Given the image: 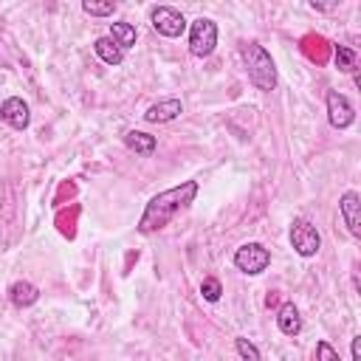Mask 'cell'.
<instances>
[{
	"instance_id": "1",
	"label": "cell",
	"mask_w": 361,
	"mask_h": 361,
	"mask_svg": "<svg viewBox=\"0 0 361 361\" xmlns=\"http://www.w3.org/2000/svg\"><path fill=\"white\" fill-rule=\"evenodd\" d=\"M197 197V180H183L166 192H158L147 206H144V214L138 220V231L141 234H155L161 231L164 226H169L183 209H189V203Z\"/></svg>"
},
{
	"instance_id": "2",
	"label": "cell",
	"mask_w": 361,
	"mask_h": 361,
	"mask_svg": "<svg viewBox=\"0 0 361 361\" xmlns=\"http://www.w3.org/2000/svg\"><path fill=\"white\" fill-rule=\"evenodd\" d=\"M240 54H243V65H245L248 82H251L257 90L271 93V90L276 87V79H279L271 54H268L259 42H245V45L240 48Z\"/></svg>"
},
{
	"instance_id": "3",
	"label": "cell",
	"mask_w": 361,
	"mask_h": 361,
	"mask_svg": "<svg viewBox=\"0 0 361 361\" xmlns=\"http://www.w3.org/2000/svg\"><path fill=\"white\" fill-rule=\"evenodd\" d=\"M214 45H217V25L209 17H197L189 25V51H192V56L206 59V56H212Z\"/></svg>"
},
{
	"instance_id": "4",
	"label": "cell",
	"mask_w": 361,
	"mask_h": 361,
	"mask_svg": "<svg viewBox=\"0 0 361 361\" xmlns=\"http://www.w3.org/2000/svg\"><path fill=\"white\" fill-rule=\"evenodd\" d=\"M234 265H237V271H243L248 276H257L271 265V251L262 243H243L234 251Z\"/></svg>"
},
{
	"instance_id": "5",
	"label": "cell",
	"mask_w": 361,
	"mask_h": 361,
	"mask_svg": "<svg viewBox=\"0 0 361 361\" xmlns=\"http://www.w3.org/2000/svg\"><path fill=\"white\" fill-rule=\"evenodd\" d=\"M290 245H293V251L299 257H313L322 248V234H319V228L310 220L296 217L290 223Z\"/></svg>"
},
{
	"instance_id": "6",
	"label": "cell",
	"mask_w": 361,
	"mask_h": 361,
	"mask_svg": "<svg viewBox=\"0 0 361 361\" xmlns=\"http://www.w3.org/2000/svg\"><path fill=\"white\" fill-rule=\"evenodd\" d=\"M149 20H152V28L161 37H169V39H175V37H180L186 31V17L172 6H155L149 11Z\"/></svg>"
},
{
	"instance_id": "7",
	"label": "cell",
	"mask_w": 361,
	"mask_h": 361,
	"mask_svg": "<svg viewBox=\"0 0 361 361\" xmlns=\"http://www.w3.org/2000/svg\"><path fill=\"white\" fill-rule=\"evenodd\" d=\"M327 121L336 130H347L355 121V110H353L350 99L338 90H327Z\"/></svg>"
},
{
	"instance_id": "8",
	"label": "cell",
	"mask_w": 361,
	"mask_h": 361,
	"mask_svg": "<svg viewBox=\"0 0 361 361\" xmlns=\"http://www.w3.org/2000/svg\"><path fill=\"white\" fill-rule=\"evenodd\" d=\"M0 118L11 127V130H25L31 124V110L28 104L20 99V96H8L3 104H0Z\"/></svg>"
},
{
	"instance_id": "9",
	"label": "cell",
	"mask_w": 361,
	"mask_h": 361,
	"mask_svg": "<svg viewBox=\"0 0 361 361\" xmlns=\"http://www.w3.org/2000/svg\"><path fill=\"white\" fill-rule=\"evenodd\" d=\"M338 209H341V217H344V226L350 228V234L361 237V197H358V192H353V189L344 192Z\"/></svg>"
},
{
	"instance_id": "10",
	"label": "cell",
	"mask_w": 361,
	"mask_h": 361,
	"mask_svg": "<svg viewBox=\"0 0 361 361\" xmlns=\"http://www.w3.org/2000/svg\"><path fill=\"white\" fill-rule=\"evenodd\" d=\"M180 113H183L180 99H161V102H155V104L147 107L144 121H149V124H166V121L178 118Z\"/></svg>"
},
{
	"instance_id": "11",
	"label": "cell",
	"mask_w": 361,
	"mask_h": 361,
	"mask_svg": "<svg viewBox=\"0 0 361 361\" xmlns=\"http://www.w3.org/2000/svg\"><path fill=\"white\" fill-rule=\"evenodd\" d=\"M8 299H11L14 307H31V305L39 299V290H37L34 282L17 279V282H11V288H8Z\"/></svg>"
},
{
	"instance_id": "12",
	"label": "cell",
	"mask_w": 361,
	"mask_h": 361,
	"mask_svg": "<svg viewBox=\"0 0 361 361\" xmlns=\"http://www.w3.org/2000/svg\"><path fill=\"white\" fill-rule=\"evenodd\" d=\"M276 327L285 333V336H299L302 333V316H299V307L293 302H285L276 313Z\"/></svg>"
},
{
	"instance_id": "13",
	"label": "cell",
	"mask_w": 361,
	"mask_h": 361,
	"mask_svg": "<svg viewBox=\"0 0 361 361\" xmlns=\"http://www.w3.org/2000/svg\"><path fill=\"white\" fill-rule=\"evenodd\" d=\"M93 51H96V56H99L102 62H107V65H121V62H124V51H121L110 37H99V39L93 42Z\"/></svg>"
},
{
	"instance_id": "14",
	"label": "cell",
	"mask_w": 361,
	"mask_h": 361,
	"mask_svg": "<svg viewBox=\"0 0 361 361\" xmlns=\"http://www.w3.org/2000/svg\"><path fill=\"white\" fill-rule=\"evenodd\" d=\"M121 51H127V48H133L135 45V37H138V31H135V25L133 23H110V34H107Z\"/></svg>"
},
{
	"instance_id": "15",
	"label": "cell",
	"mask_w": 361,
	"mask_h": 361,
	"mask_svg": "<svg viewBox=\"0 0 361 361\" xmlns=\"http://www.w3.org/2000/svg\"><path fill=\"white\" fill-rule=\"evenodd\" d=\"M124 144H127L133 152H138V155H152V152H155V135H149V133H144V130H130V133L124 135Z\"/></svg>"
},
{
	"instance_id": "16",
	"label": "cell",
	"mask_w": 361,
	"mask_h": 361,
	"mask_svg": "<svg viewBox=\"0 0 361 361\" xmlns=\"http://www.w3.org/2000/svg\"><path fill=\"white\" fill-rule=\"evenodd\" d=\"M82 11L85 14H93V17H113L116 3L113 0H85L82 3Z\"/></svg>"
},
{
	"instance_id": "17",
	"label": "cell",
	"mask_w": 361,
	"mask_h": 361,
	"mask_svg": "<svg viewBox=\"0 0 361 361\" xmlns=\"http://www.w3.org/2000/svg\"><path fill=\"white\" fill-rule=\"evenodd\" d=\"M336 65H338V71L350 73L358 65V54L353 48H347V45H336Z\"/></svg>"
},
{
	"instance_id": "18",
	"label": "cell",
	"mask_w": 361,
	"mask_h": 361,
	"mask_svg": "<svg viewBox=\"0 0 361 361\" xmlns=\"http://www.w3.org/2000/svg\"><path fill=\"white\" fill-rule=\"evenodd\" d=\"M200 293H203V299H206V302H217V299H220V293H223V285H220V279H214V276H206V279L200 282Z\"/></svg>"
},
{
	"instance_id": "19",
	"label": "cell",
	"mask_w": 361,
	"mask_h": 361,
	"mask_svg": "<svg viewBox=\"0 0 361 361\" xmlns=\"http://www.w3.org/2000/svg\"><path fill=\"white\" fill-rule=\"evenodd\" d=\"M234 347H237V355L243 361H259V350L248 338H234Z\"/></svg>"
},
{
	"instance_id": "20",
	"label": "cell",
	"mask_w": 361,
	"mask_h": 361,
	"mask_svg": "<svg viewBox=\"0 0 361 361\" xmlns=\"http://www.w3.org/2000/svg\"><path fill=\"white\" fill-rule=\"evenodd\" d=\"M316 361H341L338 353L330 347V341H319L316 344Z\"/></svg>"
},
{
	"instance_id": "21",
	"label": "cell",
	"mask_w": 361,
	"mask_h": 361,
	"mask_svg": "<svg viewBox=\"0 0 361 361\" xmlns=\"http://www.w3.org/2000/svg\"><path fill=\"white\" fill-rule=\"evenodd\" d=\"M350 353H353V361H361V338L355 336L353 344H350Z\"/></svg>"
}]
</instances>
